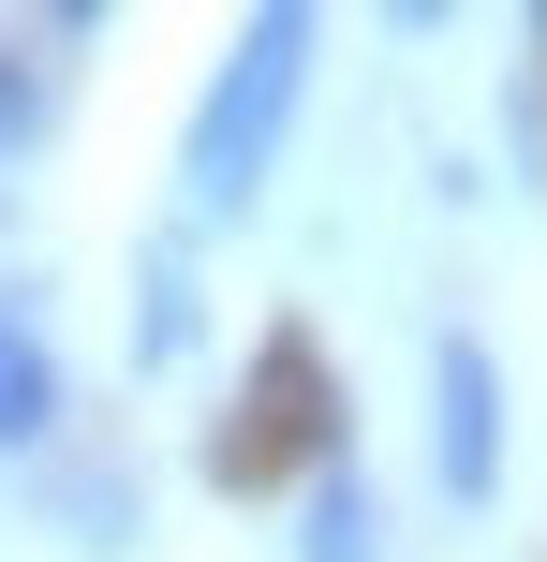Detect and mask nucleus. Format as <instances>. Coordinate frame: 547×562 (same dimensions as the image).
Returning a JSON list of instances; mask_svg holds the SVG:
<instances>
[{
    "mask_svg": "<svg viewBox=\"0 0 547 562\" xmlns=\"http://www.w3.org/2000/svg\"><path fill=\"white\" fill-rule=\"evenodd\" d=\"M296 89H311V15H296V0H266V15L223 45V75H207L193 134H178V193H193V223H237V207L266 193Z\"/></svg>",
    "mask_w": 547,
    "mask_h": 562,
    "instance_id": "obj_1",
    "label": "nucleus"
},
{
    "mask_svg": "<svg viewBox=\"0 0 547 562\" xmlns=\"http://www.w3.org/2000/svg\"><path fill=\"white\" fill-rule=\"evenodd\" d=\"M30 445H59V356L30 326V296H0V459H30Z\"/></svg>",
    "mask_w": 547,
    "mask_h": 562,
    "instance_id": "obj_4",
    "label": "nucleus"
},
{
    "mask_svg": "<svg viewBox=\"0 0 547 562\" xmlns=\"http://www.w3.org/2000/svg\"><path fill=\"white\" fill-rule=\"evenodd\" d=\"M282 459L326 474V356H311V326L266 340V370H252V400H237V429L207 445V474H223V488H266Z\"/></svg>",
    "mask_w": 547,
    "mask_h": 562,
    "instance_id": "obj_2",
    "label": "nucleus"
},
{
    "mask_svg": "<svg viewBox=\"0 0 547 562\" xmlns=\"http://www.w3.org/2000/svg\"><path fill=\"white\" fill-rule=\"evenodd\" d=\"M45 119H59V59L0 45V164H30V148H45Z\"/></svg>",
    "mask_w": 547,
    "mask_h": 562,
    "instance_id": "obj_7",
    "label": "nucleus"
},
{
    "mask_svg": "<svg viewBox=\"0 0 547 562\" xmlns=\"http://www.w3.org/2000/svg\"><path fill=\"white\" fill-rule=\"evenodd\" d=\"M134 356L148 370H178V356H193V252H178V237H148V267H134Z\"/></svg>",
    "mask_w": 547,
    "mask_h": 562,
    "instance_id": "obj_6",
    "label": "nucleus"
},
{
    "mask_svg": "<svg viewBox=\"0 0 547 562\" xmlns=\"http://www.w3.org/2000/svg\"><path fill=\"white\" fill-rule=\"evenodd\" d=\"M296 562H385V504L355 459H326L311 488H296Z\"/></svg>",
    "mask_w": 547,
    "mask_h": 562,
    "instance_id": "obj_5",
    "label": "nucleus"
},
{
    "mask_svg": "<svg viewBox=\"0 0 547 562\" xmlns=\"http://www.w3.org/2000/svg\"><path fill=\"white\" fill-rule=\"evenodd\" d=\"M430 474H444V504H489L503 488V356L474 326L430 340Z\"/></svg>",
    "mask_w": 547,
    "mask_h": 562,
    "instance_id": "obj_3",
    "label": "nucleus"
}]
</instances>
